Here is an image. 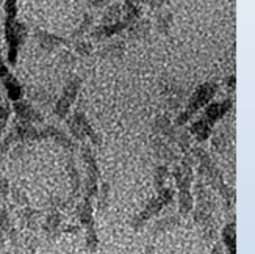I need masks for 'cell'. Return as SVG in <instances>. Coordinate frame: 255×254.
<instances>
[{
  "label": "cell",
  "mask_w": 255,
  "mask_h": 254,
  "mask_svg": "<svg viewBox=\"0 0 255 254\" xmlns=\"http://www.w3.org/2000/svg\"><path fill=\"white\" fill-rule=\"evenodd\" d=\"M230 145V141L227 140V137L224 134H219L213 138V146L219 151V152H226L227 151V146Z\"/></svg>",
  "instance_id": "obj_35"
},
{
  "label": "cell",
  "mask_w": 255,
  "mask_h": 254,
  "mask_svg": "<svg viewBox=\"0 0 255 254\" xmlns=\"http://www.w3.org/2000/svg\"><path fill=\"white\" fill-rule=\"evenodd\" d=\"M124 52V46L121 42H113V44H108V46L101 52L102 57H110V58H116V57H121Z\"/></svg>",
  "instance_id": "obj_28"
},
{
  "label": "cell",
  "mask_w": 255,
  "mask_h": 254,
  "mask_svg": "<svg viewBox=\"0 0 255 254\" xmlns=\"http://www.w3.org/2000/svg\"><path fill=\"white\" fill-rule=\"evenodd\" d=\"M230 108H232V101H230V99H226V101H223V102L212 104V105H208L205 108V112H204L201 119H204L207 124H210V126L213 127L221 118H224L230 112Z\"/></svg>",
  "instance_id": "obj_11"
},
{
  "label": "cell",
  "mask_w": 255,
  "mask_h": 254,
  "mask_svg": "<svg viewBox=\"0 0 255 254\" xmlns=\"http://www.w3.org/2000/svg\"><path fill=\"white\" fill-rule=\"evenodd\" d=\"M8 74H9V72H8V68L5 66V63H3L2 57H0V77H2V79H3V77H5V75H8Z\"/></svg>",
  "instance_id": "obj_42"
},
{
  "label": "cell",
  "mask_w": 255,
  "mask_h": 254,
  "mask_svg": "<svg viewBox=\"0 0 255 254\" xmlns=\"http://www.w3.org/2000/svg\"><path fill=\"white\" fill-rule=\"evenodd\" d=\"M212 254H224V247H223V244H215V245H213V250H212Z\"/></svg>",
  "instance_id": "obj_43"
},
{
  "label": "cell",
  "mask_w": 255,
  "mask_h": 254,
  "mask_svg": "<svg viewBox=\"0 0 255 254\" xmlns=\"http://www.w3.org/2000/svg\"><path fill=\"white\" fill-rule=\"evenodd\" d=\"M196 212L194 220L204 228V233L207 240H215L216 237V218H215V198L212 196V192L207 187V184L199 179L196 187Z\"/></svg>",
  "instance_id": "obj_2"
},
{
  "label": "cell",
  "mask_w": 255,
  "mask_h": 254,
  "mask_svg": "<svg viewBox=\"0 0 255 254\" xmlns=\"http://www.w3.org/2000/svg\"><path fill=\"white\" fill-rule=\"evenodd\" d=\"M5 239H6V236L0 231V250H3V247H5Z\"/></svg>",
  "instance_id": "obj_44"
},
{
  "label": "cell",
  "mask_w": 255,
  "mask_h": 254,
  "mask_svg": "<svg viewBox=\"0 0 255 254\" xmlns=\"http://www.w3.org/2000/svg\"><path fill=\"white\" fill-rule=\"evenodd\" d=\"M130 24L126 20V19H121L118 22H115V24H108V25H102V27H99L93 31V38L94 39H104V38H110V36H113L116 35V33L119 31H123L126 28H128Z\"/></svg>",
  "instance_id": "obj_16"
},
{
  "label": "cell",
  "mask_w": 255,
  "mask_h": 254,
  "mask_svg": "<svg viewBox=\"0 0 255 254\" xmlns=\"http://www.w3.org/2000/svg\"><path fill=\"white\" fill-rule=\"evenodd\" d=\"M193 163L194 156L191 152H186L180 165H175L172 176L177 189H179V212L180 215H188L194 207V198L191 195L193 185Z\"/></svg>",
  "instance_id": "obj_3"
},
{
  "label": "cell",
  "mask_w": 255,
  "mask_h": 254,
  "mask_svg": "<svg viewBox=\"0 0 255 254\" xmlns=\"http://www.w3.org/2000/svg\"><path fill=\"white\" fill-rule=\"evenodd\" d=\"M91 24H93V16H85V19L82 20V24L77 27L75 31L72 33V38H80V36H83L85 31L91 27Z\"/></svg>",
  "instance_id": "obj_33"
},
{
  "label": "cell",
  "mask_w": 255,
  "mask_h": 254,
  "mask_svg": "<svg viewBox=\"0 0 255 254\" xmlns=\"http://www.w3.org/2000/svg\"><path fill=\"white\" fill-rule=\"evenodd\" d=\"M179 223H180V218L179 217H166V218H161L160 222H157V225L153 226L152 233L153 234H164V233H168V231L174 229Z\"/></svg>",
  "instance_id": "obj_23"
},
{
  "label": "cell",
  "mask_w": 255,
  "mask_h": 254,
  "mask_svg": "<svg viewBox=\"0 0 255 254\" xmlns=\"http://www.w3.org/2000/svg\"><path fill=\"white\" fill-rule=\"evenodd\" d=\"M13 110L17 116V121H22V123H28V124L42 123V115L27 101H16Z\"/></svg>",
  "instance_id": "obj_10"
},
{
  "label": "cell",
  "mask_w": 255,
  "mask_h": 254,
  "mask_svg": "<svg viewBox=\"0 0 255 254\" xmlns=\"http://www.w3.org/2000/svg\"><path fill=\"white\" fill-rule=\"evenodd\" d=\"M19 217H20V223L24 228H27L30 231H36L38 229L41 214L38 211H35V209H31L30 206H27V207H24L20 211Z\"/></svg>",
  "instance_id": "obj_19"
},
{
  "label": "cell",
  "mask_w": 255,
  "mask_h": 254,
  "mask_svg": "<svg viewBox=\"0 0 255 254\" xmlns=\"http://www.w3.org/2000/svg\"><path fill=\"white\" fill-rule=\"evenodd\" d=\"M153 151L157 154V157L163 159L164 162L168 163H172V162H177V154L174 152V149L169 146V143H166L163 138L160 137H155L153 138Z\"/></svg>",
  "instance_id": "obj_17"
},
{
  "label": "cell",
  "mask_w": 255,
  "mask_h": 254,
  "mask_svg": "<svg viewBox=\"0 0 255 254\" xmlns=\"http://www.w3.org/2000/svg\"><path fill=\"white\" fill-rule=\"evenodd\" d=\"M41 135H42V140H53L55 143H58L60 146H63L64 149H68V151L75 149L74 140L68 134H64L63 130L53 127V126H47V127L41 129Z\"/></svg>",
  "instance_id": "obj_13"
},
{
  "label": "cell",
  "mask_w": 255,
  "mask_h": 254,
  "mask_svg": "<svg viewBox=\"0 0 255 254\" xmlns=\"http://www.w3.org/2000/svg\"><path fill=\"white\" fill-rule=\"evenodd\" d=\"M3 86H5V90H6V93H8V97L11 99V101H20V97H22V86H20V83L16 80V77L14 75H11V74H8V75H5L3 77Z\"/></svg>",
  "instance_id": "obj_22"
},
{
  "label": "cell",
  "mask_w": 255,
  "mask_h": 254,
  "mask_svg": "<svg viewBox=\"0 0 255 254\" xmlns=\"http://www.w3.org/2000/svg\"><path fill=\"white\" fill-rule=\"evenodd\" d=\"M128 30H130V36L131 38L144 36V35H147L149 30H150V22L149 20H144V19H138V20H135L128 27Z\"/></svg>",
  "instance_id": "obj_24"
},
{
  "label": "cell",
  "mask_w": 255,
  "mask_h": 254,
  "mask_svg": "<svg viewBox=\"0 0 255 254\" xmlns=\"http://www.w3.org/2000/svg\"><path fill=\"white\" fill-rule=\"evenodd\" d=\"M146 254H155L153 248H147V250H146Z\"/></svg>",
  "instance_id": "obj_45"
},
{
  "label": "cell",
  "mask_w": 255,
  "mask_h": 254,
  "mask_svg": "<svg viewBox=\"0 0 255 254\" xmlns=\"http://www.w3.org/2000/svg\"><path fill=\"white\" fill-rule=\"evenodd\" d=\"M77 215L82 226L88 229H94V215H93V200L90 198H83V201L77 206Z\"/></svg>",
  "instance_id": "obj_14"
},
{
  "label": "cell",
  "mask_w": 255,
  "mask_h": 254,
  "mask_svg": "<svg viewBox=\"0 0 255 254\" xmlns=\"http://www.w3.org/2000/svg\"><path fill=\"white\" fill-rule=\"evenodd\" d=\"M0 182H3V178H2V176H0Z\"/></svg>",
  "instance_id": "obj_46"
},
{
  "label": "cell",
  "mask_w": 255,
  "mask_h": 254,
  "mask_svg": "<svg viewBox=\"0 0 255 254\" xmlns=\"http://www.w3.org/2000/svg\"><path fill=\"white\" fill-rule=\"evenodd\" d=\"M112 0H90V6H93V8H101V6H105V5H108Z\"/></svg>",
  "instance_id": "obj_39"
},
{
  "label": "cell",
  "mask_w": 255,
  "mask_h": 254,
  "mask_svg": "<svg viewBox=\"0 0 255 254\" xmlns=\"http://www.w3.org/2000/svg\"><path fill=\"white\" fill-rule=\"evenodd\" d=\"M215 94H216V85L215 83H212V82L202 83L193 93V96L190 97V101H188V104H186V108L183 110V112L179 116H177L175 126H183V124H186L188 121L191 119L193 115H196L202 107L208 105V102L212 101Z\"/></svg>",
  "instance_id": "obj_4"
},
{
  "label": "cell",
  "mask_w": 255,
  "mask_h": 254,
  "mask_svg": "<svg viewBox=\"0 0 255 254\" xmlns=\"http://www.w3.org/2000/svg\"><path fill=\"white\" fill-rule=\"evenodd\" d=\"M35 38L38 39L39 46L42 49H46V50H52V49L58 47V46H68V44H69L64 38H60L57 35H53V33L44 31V30H38L35 33Z\"/></svg>",
  "instance_id": "obj_15"
},
{
  "label": "cell",
  "mask_w": 255,
  "mask_h": 254,
  "mask_svg": "<svg viewBox=\"0 0 255 254\" xmlns=\"http://www.w3.org/2000/svg\"><path fill=\"white\" fill-rule=\"evenodd\" d=\"M68 127L71 130V134L74 135V138H77V140L86 141L90 138L94 145H101L102 143V137L94 130V127L91 126V123L88 121V118L83 112H75L68 119Z\"/></svg>",
  "instance_id": "obj_7"
},
{
  "label": "cell",
  "mask_w": 255,
  "mask_h": 254,
  "mask_svg": "<svg viewBox=\"0 0 255 254\" xmlns=\"http://www.w3.org/2000/svg\"><path fill=\"white\" fill-rule=\"evenodd\" d=\"M172 201H174V190L172 189L160 190L158 196L153 198V200H150L149 204L144 207L138 215H135V218L131 220V228L133 229H141L150 218H153L155 215H158L163 209L166 206H169Z\"/></svg>",
  "instance_id": "obj_5"
},
{
  "label": "cell",
  "mask_w": 255,
  "mask_h": 254,
  "mask_svg": "<svg viewBox=\"0 0 255 254\" xmlns=\"http://www.w3.org/2000/svg\"><path fill=\"white\" fill-rule=\"evenodd\" d=\"M80 85H82V80L80 77H74V79L69 80V83L64 86V90L61 93V97L58 99V102L55 104V115L58 118H66L71 110V105L74 104V101L77 99V94H79V90H80Z\"/></svg>",
  "instance_id": "obj_9"
},
{
  "label": "cell",
  "mask_w": 255,
  "mask_h": 254,
  "mask_svg": "<svg viewBox=\"0 0 255 254\" xmlns=\"http://www.w3.org/2000/svg\"><path fill=\"white\" fill-rule=\"evenodd\" d=\"M191 154L194 156V160H197L199 163V176H201V179L223 196L226 211L232 212L234 201H235V190L226 184L223 173L216 167V163L208 156L207 151H204L202 148H194Z\"/></svg>",
  "instance_id": "obj_1"
},
{
  "label": "cell",
  "mask_w": 255,
  "mask_h": 254,
  "mask_svg": "<svg viewBox=\"0 0 255 254\" xmlns=\"http://www.w3.org/2000/svg\"><path fill=\"white\" fill-rule=\"evenodd\" d=\"M28 96H30L31 99H35V101H38V102H46V101H49L47 94L44 93V91H39V90H36V88H33V90H30Z\"/></svg>",
  "instance_id": "obj_37"
},
{
  "label": "cell",
  "mask_w": 255,
  "mask_h": 254,
  "mask_svg": "<svg viewBox=\"0 0 255 254\" xmlns=\"http://www.w3.org/2000/svg\"><path fill=\"white\" fill-rule=\"evenodd\" d=\"M9 115H11V107L8 102H3L2 105H0V137H2V132L8 123Z\"/></svg>",
  "instance_id": "obj_31"
},
{
  "label": "cell",
  "mask_w": 255,
  "mask_h": 254,
  "mask_svg": "<svg viewBox=\"0 0 255 254\" xmlns=\"http://www.w3.org/2000/svg\"><path fill=\"white\" fill-rule=\"evenodd\" d=\"M212 126L207 124L204 119H197L194 121V123L191 124L190 127V134L197 140V141H207L210 138V135H212Z\"/></svg>",
  "instance_id": "obj_21"
},
{
  "label": "cell",
  "mask_w": 255,
  "mask_h": 254,
  "mask_svg": "<svg viewBox=\"0 0 255 254\" xmlns=\"http://www.w3.org/2000/svg\"><path fill=\"white\" fill-rule=\"evenodd\" d=\"M97 247H99V237H97L96 229H88L86 231V248L91 253H94Z\"/></svg>",
  "instance_id": "obj_32"
},
{
  "label": "cell",
  "mask_w": 255,
  "mask_h": 254,
  "mask_svg": "<svg viewBox=\"0 0 255 254\" xmlns=\"http://www.w3.org/2000/svg\"><path fill=\"white\" fill-rule=\"evenodd\" d=\"M169 2H172V0H150V8H160L168 5Z\"/></svg>",
  "instance_id": "obj_40"
},
{
  "label": "cell",
  "mask_w": 255,
  "mask_h": 254,
  "mask_svg": "<svg viewBox=\"0 0 255 254\" xmlns=\"http://www.w3.org/2000/svg\"><path fill=\"white\" fill-rule=\"evenodd\" d=\"M121 14H123V6H121V3L112 5L104 14V25L115 24V22H118V19L121 17Z\"/></svg>",
  "instance_id": "obj_26"
},
{
  "label": "cell",
  "mask_w": 255,
  "mask_h": 254,
  "mask_svg": "<svg viewBox=\"0 0 255 254\" xmlns=\"http://www.w3.org/2000/svg\"><path fill=\"white\" fill-rule=\"evenodd\" d=\"M223 242L227 248V254H237V226L230 222L223 229Z\"/></svg>",
  "instance_id": "obj_20"
},
{
  "label": "cell",
  "mask_w": 255,
  "mask_h": 254,
  "mask_svg": "<svg viewBox=\"0 0 255 254\" xmlns=\"http://www.w3.org/2000/svg\"><path fill=\"white\" fill-rule=\"evenodd\" d=\"M75 50H77V53H79V55H83V57H86V55H91L93 46H91V42L77 41L75 42Z\"/></svg>",
  "instance_id": "obj_36"
},
{
  "label": "cell",
  "mask_w": 255,
  "mask_h": 254,
  "mask_svg": "<svg viewBox=\"0 0 255 254\" xmlns=\"http://www.w3.org/2000/svg\"><path fill=\"white\" fill-rule=\"evenodd\" d=\"M66 168H68V174H69L71 185H72V196H74V200H75V198L80 195L82 179H80L79 168H77V163L72 159V156H68V163H66Z\"/></svg>",
  "instance_id": "obj_18"
},
{
  "label": "cell",
  "mask_w": 255,
  "mask_h": 254,
  "mask_svg": "<svg viewBox=\"0 0 255 254\" xmlns=\"http://www.w3.org/2000/svg\"><path fill=\"white\" fill-rule=\"evenodd\" d=\"M147 2H149V0H126V2H124V11L141 8L142 3H147Z\"/></svg>",
  "instance_id": "obj_38"
},
{
  "label": "cell",
  "mask_w": 255,
  "mask_h": 254,
  "mask_svg": "<svg viewBox=\"0 0 255 254\" xmlns=\"http://www.w3.org/2000/svg\"><path fill=\"white\" fill-rule=\"evenodd\" d=\"M13 229V223H11V215L6 207H0V231L8 236L9 231Z\"/></svg>",
  "instance_id": "obj_27"
},
{
  "label": "cell",
  "mask_w": 255,
  "mask_h": 254,
  "mask_svg": "<svg viewBox=\"0 0 255 254\" xmlns=\"http://www.w3.org/2000/svg\"><path fill=\"white\" fill-rule=\"evenodd\" d=\"M5 38L8 42V61L14 64L20 44L27 38V27L17 20H5Z\"/></svg>",
  "instance_id": "obj_8"
},
{
  "label": "cell",
  "mask_w": 255,
  "mask_h": 254,
  "mask_svg": "<svg viewBox=\"0 0 255 254\" xmlns=\"http://www.w3.org/2000/svg\"><path fill=\"white\" fill-rule=\"evenodd\" d=\"M6 20H16L17 14V0H5Z\"/></svg>",
  "instance_id": "obj_34"
},
{
  "label": "cell",
  "mask_w": 255,
  "mask_h": 254,
  "mask_svg": "<svg viewBox=\"0 0 255 254\" xmlns=\"http://www.w3.org/2000/svg\"><path fill=\"white\" fill-rule=\"evenodd\" d=\"M82 159L85 162V198L93 200L99 195V167L94 157V152L88 145L82 146Z\"/></svg>",
  "instance_id": "obj_6"
},
{
  "label": "cell",
  "mask_w": 255,
  "mask_h": 254,
  "mask_svg": "<svg viewBox=\"0 0 255 254\" xmlns=\"http://www.w3.org/2000/svg\"><path fill=\"white\" fill-rule=\"evenodd\" d=\"M166 178H168V167H164V165H160V167L155 168V173H153V185H155V190L160 192V190L164 189Z\"/></svg>",
  "instance_id": "obj_25"
},
{
  "label": "cell",
  "mask_w": 255,
  "mask_h": 254,
  "mask_svg": "<svg viewBox=\"0 0 255 254\" xmlns=\"http://www.w3.org/2000/svg\"><path fill=\"white\" fill-rule=\"evenodd\" d=\"M9 193H11V198H13V201L17 204V206H22V207H27L28 206V198L27 195L19 190L17 187H9Z\"/></svg>",
  "instance_id": "obj_29"
},
{
  "label": "cell",
  "mask_w": 255,
  "mask_h": 254,
  "mask_svg": "<svg viewBox=\"0 0 255 254\" xmlns=\"http://www.w3.org/2000/svg\"><path fill=\"white\" fill-rule=\"evenodd\" d=\"M61 226H63V215L58 211H52L50 214H47L44 223L41 225L44 234H46L47 240L50 242L58 239V236L61 234Z\"/></svg>",
  "instance_id": "obj_12"
},
{
  "label": "cell",
  "mask_w": 255,
  "mask_h": 254,
  "mask_svg": "<svg viewBox=\"0 0 255 254\" xmlns=\"http://www.w3.org/2000/svg\"><path fill=\"white\" fill-rule=\"evenodd\" d=\"M235 83H237V79H235V77H234V75L229 77V79H227V88H229V91H230V93L235 90Z\"/></svg>",
  "instance_id": "obj_41"
},
{
  "label": "cell",
  "mask_w": 255,
  "mask_h": 254,
  "mask_svg": "<svg viewBox=\"0 0 255 254\" xmlns=\"http://www.w3.org/2000/svg\"><path fill=\"white\" fill-rule=\"evenodd\" d=\"M171 20H172V14L169 13V11H164V13H161L158 17H157V28L163 33L168 31L169 25H171Z\"/></svg>",
  "instance_id": "obj_30"
}]
</instances>
